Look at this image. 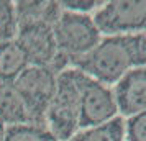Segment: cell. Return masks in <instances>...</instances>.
<instances>
[{
  "label": "cell",
  "instance_id": "obj_1",
  "mask_svg": "<svg viewBox=\"0 0 146 141\" xmlns=\"http://www.w3.org/2000/svg\"><path fill=\"white\" fill-rule=\"evenodd\" d=\"M145 66L146 34L102 36L90 53L71 64V67L108 87L115 85L126 72Z\"/></svg>",
  "mask_w": 146,
  "mask_h": 141
},
{
  "label": "cell",
  "instance_id": "obj_2",
  "mask_svg": "<svg viewBox=\"0 0 146 141\" xmlns=\"http://www.w3.org/2000/svg\"><path fill=\"white\" fill-rule=\"evenodd\" d=\"M46 128L59 141H69L80 130L79 71L67 67L58 74L56 92L44 118Z\"/></svg>",
  "mask_w": 146,
  "mask_h": 141
},
{
  "label": "cell",
  "instance_id": "obj_3",
  "mask_svg": "<svg viewBox=\"0 0 146 141\" xmlns=\"http://www.w3.org/2000/svg\"><path fill=\"white\" fill-rule=\"evenodd\" d=\"M59 58L71 67L74 61L90 53L102 40V33L92 15H80L62 10L53 26Z\"/></svg>",
  "mask_w": 146,
  "mask_h": 141
},
{
  "label": "cell",
  "instance_id": "obj_4",
  "mask_svg": "<svg viewBox=\"0 0 146 141\" xmlns=\"http://www.w3.org/2000/svg\"><path fill=\"white\" fill-rule=\"evenodd\" d=\"M58 74L49 67L28 66L17 79L13 85L25 102L31 123L44 125L48 107L56 92Z\"/></svg>",
  "mask_w": 146,
  "mask_h": 141
},
{
  "label": "cell",
  "instance_id": "obj_5",
  "mask_svg": "<svg viewBox=\"0 0 146 141\" xmlns=\"http://www.w3.org/2000/svg\"><path fill=\"white\" fill-rule=\"evenodd\" d=\"M92 18L102 36L146 34V0L104 2Z\"/></svg>",
  "mask_w": 146,
  "mask_h": 141
},
{
  "label": "cell",
  "instance_id": "obj_6",
  "mask_svg": "<svg viewBox=\"0 0 146 141\" xmlns=\"http://www.w3.org/2000/svg\"><path fill=\"white\" fill-rule=\"evenodd\" d=\"M15 41L27 54L30 66H43L53 69L56 74L67 69V64L59 58L56 38L51 25L46 23H27L18 25Z\"/></svg>",
  "mask_w": 146,
  "mask_h": 141
},
{
  "label": "cell",
  "instance_id": "obj_7",
  "mask_svg": "<svg viewBox=\"0 0 146 141\" xmlns=\"http://www.w3.org/2000/svg\"><path fill=\"white\" fill-rule=\"evenodd\" d=\"M80 90V130L97 126L118 117V107L108 85L100 84L79 71Z\"/></svg>",
  "mask_w": 146,
  "mask_h": 141
},
{
  "label": "cell",
  "instance_id": "obj_8",
  "mask_svg": "<svg viewBox=\"0 0 146 141\" xmlns=\"http://www.w3.org/2000/svg\"><path fill=\"white\" fill-rule=\"evenodd\" d=\"M113 97L118 115L130 118L146 110V66L126 72L115 85Z\"/></svg>",
  "mask_w": 146,
  "mask_h": 141
},
{
  "label": "cell",
  "instance_id": "obj_9",
  "mask_svg": "<svg viewBox=\"0 0 146 141\" xmlns=\"http://www.w3.org/2000/svg\"><path fill=\"white\" fill-rule=\"evenodd\" d=\"M0 121L5 126L31 123L25 102L17 92L13 82L0 81Z\"/></svg>",
  "mask_w": 146,
  "mask_h": 141
},
{
  "label": "cell",
  "instance_id": "obj_10",
  "mask_svg": "<svg viewBox=\"0 0 146 141\" xmlns=\"http://www.w3.org/2000/svg\"><path fill=\"white\" fill-rule=\"evenodd\" d=\"M61 13V2H15V15L18 25L46 23L54 26Z\"/></svg>",
  "mask_w": 146,
  "mask_h": 141
},
{
  "label": "cell",
  "instance_id": "obj_11",
  "mask_svg": "<svg viewBox=\"0 0 146 141\" xmlns=\"http://www.w3.org/2000/svg\"><path fill=\"white\" fill-rule=\"evenodd\" d=\"M30 66L27 54L17 41H7L0 44V81L15 82V79Z\"/></svg>",
  "mask_w": 146,
  "mask_h": 141
},
{
  "label": "cell",
  "instance_id": "obj_12",
  "mask_svg": "<svg viewBox=\"0 0 146 141\" xmlns=\"http://www.w3.org/2000/svg\"><path fill=\"white\" fill-rule=\"evenodd\" d=\"M69 141H125V118L118 115L107 123L82 128Z\"/></svg>",
  "mask_w": 146,
  "mask_h": 141
},
{
  "label": "cell",
  "instance_id": "obj_13",
  "mask_svg": "<svg viewBox=\"0 0 146 141\" xmlns=\"http://www.w3.org/2000/svg\"><path fill=\"white\" fill-rule=\"evenodd\" d=\"M5 141H59L46 128V125H15L7 126Z\"/></svg>",
  "mask_w": 146,
  "mask_h": 141
},
{
  "label": "cell",
  "instance_id": "obj_14",
  "mask_svg": "<svg viewBox=\"0 0 146 141\" xmlns=\"http://www.w3.org/2000/svg\"><path fill=\"white\" fill-rule=\"evenodd\" d=\"M18 33V21L15 15V2L0 0V44L13 41Z\"/></svg>",
  "mask_w": 146,
  "mask_h": 141
},
{
  "label": "cell",
  "instance_id": "obj_15",
  "mask_svg": "<svg viewBox=\"0 0 146 141\" xmlns=\"http://www.w3.org/2000/svg\"><path fill=\"white\" fill-rule=\"evenodd\" d=\"M125 141H146V110L125 120Z\"/></svg>",
  "mask_w": 146,
  "mask_h": 141
},
{
  "label": "cell",
  "instance_id": "obj_16",
  "mask_svg": "<svg viewBox=\"0 0 146 141\" xmlns=\"http://www.w3.org/2000/svg\"><path fill=\"white\" fill-rule=\"evenodd\" d=\"M104 5V2H61V7L66 12H74V13H80V15H90L94 12H97L100 7Z\"/></svg>",
  "mask_w": 146,
  "mask_h": 141
},
{
  "label": "cell",
  "instance_id": "obj_17",
  "mask_svg": "<svg viewBox=\"0 0 146 141\" xmlns=\"http://www.w3.org/2000/svg\"><path fill=\"white\" fill-rule=\"evenodd\" d=\"M5 133H7V126L0 121V141H5Z\"/></svg>",
  "mask_w": 146,
  "mask_h": 141
}]
</instances>
